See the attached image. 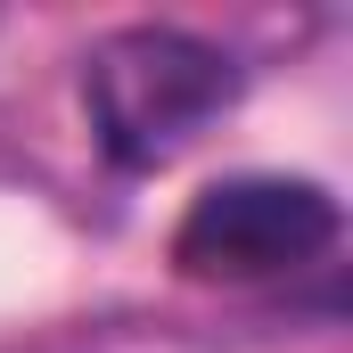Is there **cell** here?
<instances>
[{
	"label": "cell",
	"mask_w": 353,
	"mask_h": 353,
	"mask_svg": "<svg viewBox=\"0 0 353 353\" xmlns=\"http://www.w3.org/2000/svg\"><path fill=\"white\" fill-rule=\"evenodd\" d=\"M329 247H337V197L321 181L239 173L189 197V214L173 230V271L205 279V288H247V279L321 263Z\"/></svg>",
	"instance_id": "7a4b0ae2"
},
{
	"label": "cell",
	"mask_w": 353,
	"mask_h": 353,
	"mask_svg": "<svg viewBox=\"0 0 353 353\" xmlns=\"http://www.w3.org/2000/svg\"><path fill=\"white\" fill-rule=\"evenodd\" d=\"M239 99V58L181 25H123L83 58V107L123 173L165 165Z\"/></svg>",
	"instance_id": "6da1fadb"
}]
</instances>
